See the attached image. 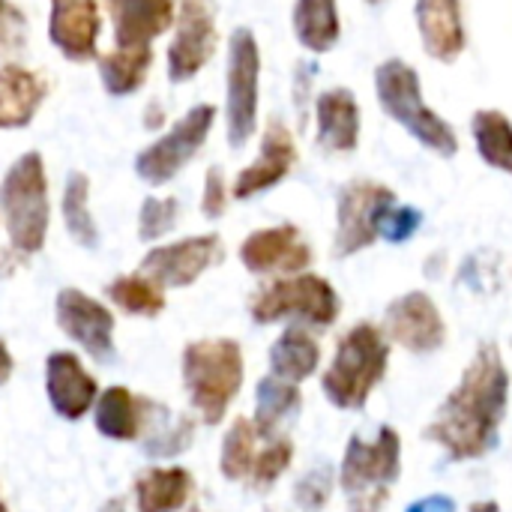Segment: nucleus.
<instances>
[{
    "label": "nucleus",
    "instance_id": "1",
    "mask_svg": "<svg viewBox=\"0 0 512 512\" xmlns=\"http://www.w3.org/2000/svg\"><path fill=\"white\" fill-rule=\"evenodd\" d=\"M510 402V372L495 345H483L465 366L456 390L438 408L429 438L447 450L453 462L483 459L498 444Z\"/></svg>",
    "mask_w": 512,
    "mask_h": 512
},
{
    "label": "nucleus",
    "instance_id": "2",
    "mask_svg": "<svg viewBox=\"0 0 512 512\" xmlns=\"http://www.w3.org/2000/svg\"><path fill=\"white\" fill-rule=\"evenodd\" d=\"M375 90H378V102L387 111V117L396 120L426 150H432L444 159L459 153L456 129L432 105H426L420 72L408 60H402V57L384 60L375 69Z\"/></svg>",
    "mask_w": 512,
    "mask_h": 512
},
{
    "label": "nucleus",
    "instance_id": "3",
    "mask_svg": "<svg viewBox=\"0 0 512 512\" xmlns=\"http://www.w3.org/2000/svg\"><path fill=\"white\" fill-rule=\"evenodd\" d=\"M183 387L189 393L192 408L201 414L207 426H216L225 420L231 402L237 399L246 363L243 348L234 339H198L183 348L180 360Z\"/></svg>",
    "mask_w": 512,
    "mask_h": 512
},
{
    "label": "nucleus",
    "instance_id": "4",
    "mask_svg": "<svg viewBox=\"0 0 512 512\" xmlns=\"http://www.w3.org/2000/svg\"><path fill=\"white\" fill-rule=\"evenodd\" d=\"M0 216L9 246L18 255H36L45 246L51 225L48 174L42 153L18 156L0 180Z\"/></svg>",
    "mask_w": 512,
    "mask_h": 512
},
{
    "label": "nucleus",
    "instance_id": "5",
    "mask_svg": "<svg viewBox=\"0 0 512 512\" xmlns=\"http://www.w3.org/2000/svg\"><path fill=\"white\" fill-rule=\"evenodd\" d=\"M390 363V345L384 333L363 321L354 324L336 345L333 363L324 372V396L342 411L366 408L372 390L384 381Z\"/></svg>",
    "mask_w": 512,
    "mask_h": 512
},
{
    "label": "nucleus",
    "instance_id": "6",
    "mask_svg": "<svg viewBox=\"0 0 512 512\" xmlns=\"http://www.w3.org/2000/svg\"><path fill=\"white\" fill-rule=\"evenodd\" d=\"M402 474V438L393 426H381L375 441L351 438L342 456L339 483L348 495V512H381L390 486Z\"/></svg>",
    "mask_w": 512,
    "mask_h": 512
},
{
    "label": "nucleus",
    "instance_id": "7",
    "mask_svg": "<svg viewBox=\"0 0 512 512\" xmlns=\"http://www.w3.org/2000/svg\"><path fill=\"white\" fill-rule=\"evenodd\" d=\"M261 108V48L249 27H237L228 39L225 78V129L228 144L240 150L258 132Z\"/></svg>",
    "mask_w": 512,
    "mask_h": 512
},
{
    "label": "nucleus",
    "instance_id": "8",
    "mask_svg": "<svg viewBox=\"0 0 512 512\" xmlns=\"http://www.w3.org/2000/svg\"><path fill=\"white\" fill-rule=\"evenodd\" d=\"M252 318L258 324H276L285 318H297L315 327H330L336 324L342 303L336 288L315 273H297V276H282L261 288L249 306Z\"/></svg>",
    "mask_w": 512,
    "mask_h": 512
},
{
    "label": "nucleus",
    "instance_id": "9",
    "mask_svg": "<svg viewBox=\"0 0 512 512\" xmlns=\"http://www.w3.org/2000/svg\"><path fill=\"white\" fill-rule=\"evenodd\" d=\"M216 123V108L213 105H195L189 108L165 135H159L153 144H147L135 156V174L150 183V186H165L171 183L207 144L210 129Z\"/></svg>",
    "mask_w": 512,
    "mask_h": 512
},
{
    "label": "nucleus",
    "instance_id": "10",
    "mask_svg": "<svg viewBox=\"0 0 512 512\" xmlns=\"http://www.w3.org/2000/svg\"><path fill=\"white\" fill-rule=\"evenodd\" d=\"M396 204V192L378 180H351L336 201V240L339 258L369 249L381 237V219Z\"/></svg>",
    "mask_w": 512,
    "mask_h": 512
},
{
    "label": "nucleus",
    "instance_id": "11",
    "mask_svg": "<svg viewBox=\"0 0 512 512\" xmlns=\"http://www.w3.org/2000/svg\"><path fill=\"white\" fill-rule=\"evenodd\" d=\"M219 45L216 12L210 0H183L174 18V39L165 54V72L174 84H186L213 60Z\"/></svg>",
    "mask_w": 512,
    "mask_h": 512
},
{
    "label": "nucleus",
    "instance_id": "12",
    "mask_svg": "<svg viewBox=\"0 0 512 512\" xmlns=\"http://www.w3.org/2000/svg\"><path fill=\"white\" fill-rule=\"evenodd\" d=\"M225 258V246L219 234H198V237H183L177 243H165L150 249L141 264L138 273L147 276L153 285L165 288H189L195 285L210 267L222 264Z\"/></svg>",
    "mask_w": 512,
    "mask_h": 512
},
{
    "label": "nucleus",
    "instance_id": "13",
    "mask_svg": "<svg viewBox=\"0 0 512 512\" xmlns=\"http://www.w3.org/2000/svg\"><path fill=\"white\" fill-rule=\"evenodd\" d=\"M57 327L96 363H111L114 348V315L108 306L84 294L81 288H63L54 303Z\"/></svg>",
    "mask_w": 512,
    "mask_h": 512
},
{
    "label": "nucleus",
    "instance_id": "14",
    "mask_svg": "<svg viewBox=\"0 0 512 512\" xmlns=\"http://www.w3.org/2000/svg\"><path fill=\"white\" fill-rule=\"evenodd\" d=\"M387 336L411 354H435L447 342V321L426 291H411L387 306Z\"/></svg>",
    "mask_w": 512,
    "mask_h": 512
},
{
    "label": "nucleus",
    "instance_id": "15",
    "mask_svg": "<svg viewBox=\"0 0 512 512\" xmlns=\"http://www.w3.org/2000/svg\"><path fill=\"white\" fill-rule=\"evenodd\" d=\"M240 261L255 276H267V273L297 276L306 273V267L312 264V249L297 225H273V228L252 231L240 243Z\"/></svg>",
    "mask_w": 512,
    "mask_h": 512
},
{
    "label": "nucleus",
    "instance_id": "16",
    "mask_svg": "<svg viewBox=\"0 0 512 512\" xmlns=\"http://www.w3.org/2000/svg\"><path fill=\"white\" fill-rule=\"evenodd\" d=\"M297 141L294 132L282 123V120H270L264 135H261V150L258 156L237 174L231 195L237 201H249L261 192H270L273 186H279L297 165Z\"/></svg>",
    "mask_w": 512,
    "mask_h": 512
},
{
    "label": "nucleus",
    "instance_id": "17",
    "mask_svg": "<svg viewBox=\"0 0 512 512\" xmlns=\"http://www.w3.org/2000/svg\"><path fill=\"white\" fill-rule=\"evenodd\" d=\"M48 39L72 63H90L99 57L102 12L99 0H48Z\"/></svg>",
    "mask_w": 512,
    "mask_h": 512
},
{
    "label": "nucleus",
    "instance_id": "18",
    "mask_svg": "<svg viewBox=\"0 0 512 512\" xmlns=\"http://www.w3.org/2000/svg\"><path fill=\"white\" fill-rule=\"evenodd\" d=\"M45 393L51 408L75 423L96 405L99 384L72 351H54L45 360Z\"/></svg>",
    "mask_w": 512,
    "mask_h": 512
},
{
    "label": "nucleus",
    "instance_id": "19",
    "mask_svg": "<svg viewBox=\"0 0 512 512\" xmlns=\"http://www.w3.org/2000/svg\"><path fill=\"white\" fill-rule=\"evenodd\" d=\"M114 30V48L153 45L168 27H174V0H102Z\"/></svg>",
    "mask_w": 512,
    "mask_h": 512
},
{
    "label": "nucleus",
    "instance_id": "20",
    "mask_svg": "<svg viewBox=\"0 0 512 512\" xmlns=\"http://www.w3.org/2000/svg\"><path fill=\"white\" fill-rule=\"evenodd\" d=\"M417 30L429 57L441 63H456L468 48L462 0H417L414 6Z\"/></svg>",
    "mask_w": 512,
    "mask_h": 512
},
{
    "label": "nucleus",
    "instance_id": "21",
    "mask_svg": "<svg viewBox=\"0 0 512 512\" xmlns=\"http://www.w3.org/2000/svg\"><path fill=\"white\" fill-rule=\"evenodd\" d=\"M318 147L327 153H354L360 144V102L348 87H330L315 99Z\"/></svg>",
    "mask_w": 512,
    "mask_h": 512
},
{
    "label": "nucleus",
    "instance_id": "22",
    "mask_svg": "<svg viewBox=\"0 0 512 512\" xmlns=\"http://www.w3.org/2000/svg\"><path fill=\"white\" fill-rule=\"evenodd\" d=\"M48 78L21 63L0 66V129H24L48 99Z\"/></svg>",
    "mask_w": 512,
    "mask_h": 512
},
{
    "label": "nucleus",
    "instance_id": "23",
    "mask_svg": "<svg viewBox=\"0 0 512 512\" xmlns=\"http://www.w3.org/2000/svg\"><path fill=\"white\" fill-rule=\"evenodd\" d=\"M150 405L153 402L138 399L129 387H108L93 405L96 432L108 441H135L144 432Z\"/></svg>",
    "mask_w": 512,
    "mask_h": 512
},
{
    "label": "nucleus",
    "instance_id": "24",
    "mask_svg": "<svg viewBox=\"0 0 512 512\" xmlns=\"http://www.w3.org/2000/svg\"><path fill=\"white\" fill-rule=\"evenodd\" d=\"M195 480L186 468H150L135 480L138 512H180L192 498Z\"/></svg>",
    "mask_w": 512,
    "mask_h": 512
},
{
    "label": "nucleus",
    "instance_id": "25",
    "mask_svg": "<svg viewBox=\"0 0 512 512\" xmlns=\"http://www.w3.org/2000/svg\"><path fill=\"white\" fill-rule=\"evenodd\" d=\"M291 24L297 42L312 54H327L342 39V18L336 0H297Z\"/></svg>",
    "mask_w": 512,
    "mask_h": 512
},
{
    "label": "nucleus",
    "instance_id": "26",
    "mask_svg": "<svg viewBox=\"0 0 512 512\" xmlns=\"http://www.w3.org/2000/svg\"><path fill=\"white\" fill-rule=\"evenodd\" d=\"M153 66V45L141 48H111L96 57L99 81L108 96H132L147 84Z\"/></svg>",
    "mask_w": 512,
    "mask_h": 512
},
{
    "label": "nucleus",
    "instance_id": "27",
    "mask_svg": "<svg viewBox=\"0 0 512 512\" xmlns=\"http://www.w3.org/2000/svg\"><path fill=\"white\" fill-rule=\"evenodd\" d=\"M318 363H321V348L303 327H288L270 348L273 375L282 381H291V384L312 378Z\"/></svg>",
    "mask_w": 512,
    "mask_h": 512
},
{
    "label": "nucleus",
    "instance_id": "28",
    "mask_svg": "<svg viewBox=\"0 0 512 512\" xmlns=\"http://www.w3.org/2000/svg\"><path fill=\"white\" fill-rule=\"evenodd\" d=\"M300 405H303V396L297 384L282 381L276 375L261 378L255 390V417H252L258 438H273L276 429L300 411Z\"/></svg>",
    "mask_w": 512,
    "mask_h": 512
},
{
    "label": "nucleus",
    "instance_id": "29",
    "mask_svg": "<svg viewBox=\"0 0 512 512\" xmlns=\"http://www.w3.org/2000/svg\"><path fill=\"white\" fill-rule=\"evenodd\" d=\"M60 213H63L66 234L78 246H84V249L99 246V228H96V219L90 213V177L84 171H69L66 174Z\"/></svg>",
    "mask_w": 512,
    "mask_h": 512
},
{
    "label": "nucleus",
    "instance_id": "30",
    "mask_svg": "<svg viewBox=\"0 0 512 512\" xmlns=\"http://www.w3.org/2000/svg\"><path fill=\"white\" fill-rule=\"evenodd\" d=\"M474 144L489 168L512 177V120L498 108H480L471 120Z\"/></svg>",
    "mask_w": 512,
    "mask_h": 512
},
{
    "label": "nucleus",
    "instance_id": "31",
    "mask_svg": "<svg viewBox=\"0 0 512 512\" xmlns=\"http://www.w3.org/2000/svg\"><path fill=\"white\" fill-rule=\"evenodd\" d=\"M105 294L111 297V303L117 309H123L126 315H138V318H156L165 309L162 288L153 285L141 273H135V276H117L114 282H108Z\"/></svg>",
    "mask_w": 512,
    "mask_h": 512
},
{
    "label": "nucleus",
    "instance_id": "32",
    "mask_svg": "<svg viewBox=\"0 0 512 512\" xmlns=\"http://www.w3.org/2000/svg\"><path fill=\"white\" fill-rule=\"evenodd\" d=\"M255 441H258V432L252 426V420L237 417L231 423L225 441H222V456H219V471H222L225 480H234V483L249 480L255 456H258Z\"/></svg>",
    "mask_w": 512,
    "mask_h": 512
},
{
    "label": "nucleus",
    "instance_id": "33",
    "mask_svg": "<svg viewBox=\"0 0 512 512\" xmlns=\"http://www.w3.org/2000/svg\"><path fill=\"white\" fill-rule=\"evenodd\" d=\"M294 462V444L288 438H270V444L255 456L249 483L255 492H267Z\"/></svg>",
    "mask_w": 512,
    "mask_h": 512
},
{
    "label": "nucleus",
    "instance_id": "34",
    "mask_svg": "<svg viewBox=\"0 0 512 512\" xmlns=\"http://www.w3.org/2000/svg\"><path fill=\"white\" fill-rule=\"evenodd\" d=\"M180 219V204L177 198H144L141 210H138V240L141 243H153L159 237H165L168 231H174Z\"/></svg>",
    "mask_w": 512,
    "mask_h": 512
},
{
    "label": "nucleus",
    "instance_id": "35",
    "mask_svg": "<svg viewBox=\"0 0 512 512\" xmlns=\"http://www.w3.org/2000/svg\"><path fill=\"white\" fill-rule=\"evenodd\" d=\"M192 438H195V423L186 417H177V420H171V426H162L159 432H153L150 441H144V450L153 459H171V456H180L183 450H189Z\"/></svg>",
    "mask_w": 512,
    "mask_h": 512
},
{
    "label": "nucleus",
    "instance_id": "36",
    "mask_svg": "<svg viewBox=\"0 0 512 512\" xmlns=\"http://www.w3.org/2000/svg\"><path fill=\"white\" fill-rule=\"evenodd\" d=\"M333 489H336V474H333V468L321 465V468L309 471V474L294 486V501H297V507L303 512H318L327 507Z\"/></svg>",
    "mask_w": 512,
    "mask_h": 512
},
{
    "label": "nucleus",
    "instance_id": "37",
    "mask_svg": "<svg viewBox=\"0 0 512 512\" xmlns=\"http://www.w3.org/2000/svg\"><path fill=\"white\" fill-rule=\"evenodd\" d=\"M27 45V15L12 0H0V60L15 57Z\"/></svg>",
    "mask_w": 512,
    "mask_h": 512
},
{
    "label": "nucleus",
    "instance_id": "38",
    "mask_svg": "<svg viewBox=\"0 0 512 512\" xmlns=\"http://www.w3.org/2000/svg\"><path fill=\"white\" fill-rule=\"evenodd\" d=\"M420 225H423V213L417 207L393 204L387 216L381 219V237L390 243H408L420 231Z\"/></svg>",
    "mask_w": 512,
    "mask_h": 512
},
{
    "label": "nucleus",
    "instance_id": "39",
    "mask_svg": "<svg viewBox=\"0 0 512 512\" xmlns=\"http://www.w3.org/2000/svg\"><path fill=\"white\" fill-rule=\"evenodd\" d=\"M228 198H231V192H228L222 168H216V165L207 168V174H204V195H201V213L207 219H219L225 213V207H228Z\"/></svg>",
    "mask_w": 512,
    "mask_h": 512
},
{
    "label": "nucleus",
    "instance_id": "40",
    "mask_svg": "<svg viewBox=\"0 0 512 512\" xmlns=\"http://www.w3.org/2000/svg\"><path fill=\"white\" fill-rule=\"evenodd\" d=\"M408 512H456V501L447 495H429L417 504H411Z\"/></svg>",
    "mask_w": 512,
    "mask_h": 512
},
{
    "label": "nucleus",
    "instance_id": "41",
    "mask_svg": "<svg viewBox=\"0 0 512 512\" xmlns=\"http://www.w3.org/2000/svg\"><path fill=\"white\" fill-rule=\"evenodd\" d=\"M165 117H168V114H165V108H162L159 99H153V102L144 108V126H147V129H159V126L165 123Z\"/></svg>",
    "mask_w": 512,
    "mask_h": 512
},
{
    "label": "nucleus",
    "instance_id": "42",
    "mask_svg": "<svg viewBox=\"0 0 512 512\" xmlns=\"http://www.w3.org/2000/svg\"><path fill=\"white\" fill-rule=\"evenodd\" d=\"M12 369H15V363H12V354H9V348H6V342L0 339V387L12 378Z\"/></svg>",
    "mask_w": 512,
    "mask_h": 512
},
{
    "label": "nucleus",
    "instance_id": "43",
    "mask_svg": "<svg viewBox=\"0 0 512 512\" xmlns=\"http://www.w3.org/2000/svg\"><path fill=\"white\" fill-rule=\"evenodd\" d=\"M471 512H498V504L495 501H480V504H474Z\"/></svg>",
    "mask_w": 512,
    "mask_h": 512
},
{
    "label": "nucleus",
    "instance_id": "44",
    "mask_svg": "<svg viewBox=\"0 0 512 512\" xmlns=\"http://www.w3.org/2000/svg\"><path fill=\"white\" fill-rule=\"evenodd\" d=\"M99 512H126V507H123V501H120V498H111V501H108V504H105Z\"/></svg>",
    "mask_w": 512,
    "mask_h": 512
},
{
    "label": "nucleus",
    "instance_id": "45",
    "mask_svg": "<svg viewBox=\"0 0 512 512\" xmlns=\"http://www.w3.org/2000/svg\"><path fill=\"white\" fill-rule=\"evenodd\" d=\"M0 512H9V507H6V501L0 498Z\"/></svg>",
    "mask_w": 512,
    "mask_h": 512
},
{
    "label": "nucleus",
    "instance_id": "46",
    "mask_svg": "<svg viewBox=\"0 0 512 512\" xmlns=\"http://www.w3.org/2000/svg\"><path fill=\"white\" fill-rule=\"evenodd\" d=\"M366 3H372V6H378V3H387V0H366Z\"/></svg>",
    "mask_w": 512,
    "mask_h": 512
}]
</instances>
